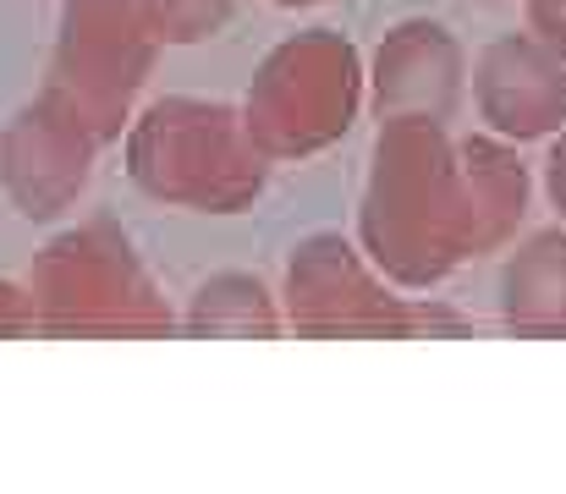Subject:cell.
Returning a JSON list of instances; mask_svg holds the SVG:
<instances>
[{
  "label": "cell",
  "mask_w": 566,
  "mask_h": 494,
  "mask_svg": "<svg viewBox=\"0 0 566 494\" xmlns=\"http://www.w3.org/2000/svg\"><path fill=\"white\" fill-rule=\"evenodd\" d=\"M528 203V176L501 144L451 149L446 122L396 116L375 149L364 198V248L379 275L434 286L468 253L512 237Z\"/></svg>",
  "instance_id": "obj_1"
},
{
  "label": "cell",
  "mask_w": 566,
  "mask_h": 494,
  "mask_svg": "<svg viewBox=\"0 0 566 494\" xmlns=\"http://www.w3.org/2000/svg\"><path fill=\"white\" fill-rule=\"evenodd\" d=\"M28 303L44 335L77 340H155L177 325L133 237L94 214L61 231L28 270Z\"/></svg>",
  "instance_id": "obj_2"
},
{
  "label": "cell",
  "mask_w": 566,
  "mask_h": 494,
  "mask_svg": "<svg viewBox=\"0 0 566 494\" xmlns=\"http://www.w3.org/2000/svg\"><path fill=\"white\" fill-rule=\"evenodd\" d=\"M270 160L253 149L242 116L209 99H155L127 122V176L171 209L237 214L264 192Z\"/></svg>",
  "instance_id": "obj_3"
},
{
  "label": "cell",
  "mask_w": 566,
  "mask_h": 494,
  "mask_svg": "<svg viewBox=\"0 0 566 494\" xmlns=\"http://www.w3.org/2000/svg\"><path fill=\"white\" fill-rule=\"evenodd\" d=\"M160 33L144 0H72L50 50L39 99L77 122L94 144H116L133 122V99L155 72Z\"/></svg>",
  "instance_id": "obj_4"
},
{
  "label": "cell",
  "mask_w": 566,
  "mask_h": 494,
  "mask_svg": "<svg viewBox=\"0 0 566 494\" xmlns=\"http://www.w3.org/2000/svg\"><path fill=\"white\" fill-rule=\"evenodd\" d=\"M358 111V66L342 39L325 28L281 44L242 105V127L264 160H303L336 144Z\"/></svg>",
  "instance_id": "obj_5"
},
{
  "label": "cell",
  "mask_w": 566,
  "mask_h": 494,
  "mask_svg": "<svg viewBox=\"0 0 566 494\" xmlns=\"http://www.w3.org/2000/svg\"><path fill=\"white\" fill-rule=\"evenodd\" d=\"M286 319L308 335H396L407 329V303L385 292L347 237L325 231L292 248Z\"/></svg>",
  "instance_id": "obj_6"
},
{
  "label": "cell",
  "mask_w": 566,
  "mask_h": 494,
  "mask_svg": "<svg viewBox=\"0 0 566 494\" xmlns=\"http://www.w3.org/2000/svg\"><path fill=\"white\" fill-rule=\"evenodd\" d=\"M94 155L99 144L77 122L33 99L0 127V187L22 220H61L83 198Z\"/></svg>",
  "instance_id": "obj_7"
},
{
  "label": "cell",
  "mask_w": 566,
  "mask_h": 494,
  "mask_svg": "<svg viewBox=\"0 0 566 494\" xmlns=\"http://www.w3.org/2000/svg\"><path fill=\"white\" fill-rule=\"evenodd\" d=\"M473 94L501 138H545L566 122V61L539 39H501L484 50Z\"/></svg>",
  "instance_id": "obj_8"
},
{
  "label": "cell",
  "mask_w": 566,
  "mask_h": 494,
  "mask_svg": "<svg viewBox=\"0 0 566 494\" xmlns=\"http://www.w3.org/2000/svg\"><path fill=\"white\" fill-rule=\"evenodd\" d=\"M462 94V55L446 39V28L434 22H401L390 33V44L379 50L375 66V99L379 111L396 116H423V122H446L457 111Z\"/></svg>",
  "instance_id": "obj_9"
},
{
  "label": "cell",
  "mask_w": 566,
  "mask_h": 494,
  "mask_svg": "<svg viewBox=\"0 0 566 494\" xmlns=\"http://www.w3.org/2000/svg\"><path fill=\"white\" fill-rule=\"evenodd\" d=\"M501 319L512 335L566 340V231H539L506 259Z\"/></svg>",
  "instance_id": "obj_10"
},
{
  "label": "cell",
  "mask_w": 566,
  "mask_h": 494,
  "mask_svg": "<svg viewBox=\"0 0 566 494\" xmlns=\"http://www.w3.org/2000/svg\"><path fill=\"white\" fill-rule=\"evenodd\" d=\"M281 325L286 319H281L270 286L242 270L209 275L188 297V319H182L188 335H209V340H275Z\"/></svg>",
  "instance_id": "obj_11"
},
{
  "label": "cell",
  "mask_w": 566,
  "mask_h": 494,
  "mask_svg": "<svg viewBox=\"0 0 566 494\" xmlns=\"http://www.w3.org/2000/svg\"><path fill=\"white\" fill-rule=\"evenodd\" d=\"M144 11L160 44H198L231 17V0H144Z\"/></svg>",
  "instance_id": "obj_12"
},
{
  "label": "cell",
  "mask_w": 566,
  "mask_h": 494,
  "mask_svg": "<svg viewBox=\"0 0 566 494\" xmlns=\"http://www.w3.org/2000/svg\"><path fill=\"white\" fill-rule=\"evenodd\" d=\"M33 303H28V286L17 281H0V340H17V335H33Z\"/></svg>",
  "instance_id": "obj_13"
},
{
  "label": "cell",
  "mask_w": 566,
  "mask_h": 494,
  "mask_svg": "<svg viewBox=\"0 0 566 494\" xmlns=\"http://www.w3.org/2000/svg\"><path fill=\"white\" fill-rule=\"evenodd\" d=\"M528 11H534L539 44H551V50L566 61V0H528Z\"/></svg>",
  "instance_id": "obj_14"
},
{
  "label": "cell",
  "mask_w": 566,
  "mask_h": 494,
  "mask_svg": "<svg viewBox=\"0 0 566 494\" xmlns=\"http://www.w3.org/2000/svg\"><path fill=\"white\" fill-rule=\"evenodd\" d=\"M545 187H551V198H556V209H562V220H566V133L551 144V160H545Z\"/></svg>",
  "instance_id": "obj_15"
},
{
  "label": "cell",
  "mask_w": 566,
  "mask_h": 494,
  "mask_svg": "<svg viewBox=\"0 0 566 494\" xmlns=\"http://www.w3.org/2000/svg\"><path fill=\"white\" fill-rule=\"evenodd\" d=\"M281 6H297V0H281Z\"/></svg>",
  "instance_id": "obj_16"
}]
</instances>
